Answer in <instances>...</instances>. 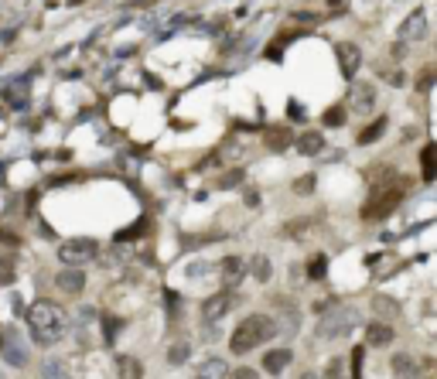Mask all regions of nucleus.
I'll list each match as a JSON object with an SVG mask.
<instances>
[{
	"mask_svg": "<svg viewBox=\"0 0 437 379\" xmlns=\"http://www.w3.org/2000/svg\"><path fill=\"white\" fill-rule=\"evenodd\" d=\"M359 321H362L359 307H328V314L321 311L318 335H321V338H342V335H349Z\"/></svg>",
	"mask_w": 437,
	"mask_h": 379,
	"instance_id": "nucleus-3",
	"label": "nucleus"
},
{
	"mask_svg": "<svg viewBox=\"0 0 437 379\" xmlns=\"http://www.w3.org/2000/svg\"><path fill=\"white\" fill-rule=\"evenodd\" d=\"M233 290H226V294H215V297H209L205 304H202V318H205V325H215V321H222L229 311H233Z\"/></svg>",
	"mask_w": 437,
	"mask_h": 379,
	"instance_id": "nucleus-5",
	"label": "nucleus"
},
{
	"mask_svg": "<svg viewBox=\"0 0 437 379\" xmlns=\"http://www.w3.org/2000/svg\"><path fill=\"white\" fill-rule=\"evenodd\" d=\"M253 274H257V281H270V260L266 257H253Z\"/></svg>",
	"mask_w": 437,
	"mask_h": 379,
	"instance_id": "nucleus-18",
	"label": "nucleus"
},
{
	"mask_svg": "<svg viewBox=\"0 0 437 379\" xmlns=\"http://www.w3.org/2000/svg\"><path fill=\"white\" fill-rule=\"evenodd\" d=\"M3 349H7V362H10V366H24V362H28L24 349H21L14 338H7V335H3Z\"/></svg>",
	"mask_w": 437,
	"mask_h": 379,
	"instance_id": "nucleus-14",
	"label": "nucleus"
},
{
	"mask_svg": "<svg viewBox=\"0 0 437 379\" xmlns=\"http://www.w3.org/2000/svg\"><path fill=\"white\" fill-rule=\"evenodd\" d=\"M372 307H376V314H386V318H390V314H396L393 301H386V297H376V301H372Z\"/></svg>",
	"mask_w": 437,
	"mask_h": 379,
	"instance_id": "nucleus-21",
	"label": "nucleus"
},
{
	"mask_svg": "<svg viewBox=\"0 0 437 379\" xmlns=\"http://www.w3.org/2000/svg\"><path fill=\"white\" fill-rule=\"evenodd\" d=\"M195 376L198 379H226L229 376V362L219 359V356H209V359H202V362L195 366Z\"/></svg>",
	"mask_w": 437,
	"mask_h": 379,
	"instance_id": "nucleus-7",
	"label": "nucleus"
},
{
	"mask_svg": "<svg viewBox=\"0 0 437 379\" xmlns=\"http://www.w3.org/2000/svg\"><path fill=\"white\" fill-rule=\"evenodd\" d=\"M365 342H369L372 349H383V345H390V342H393V328H390V325H383V321H372V325H369V332H365Z\"/></svg>",
	"mask_w": 437,
	"mask_h": 379,
	"instance_id": "nucleus-10",
	"label": "nucleus"
},
{
	"mask_svg": "<svg viewBox=\"0 0 437 379\" xmlns=\"http://www.w3.org/2000/svg\"><path fill=\"white\" fill-rule=\"evenodd\" d=\"M55 287H58L62 294H83V290H86V274H83V267H65V270H58V274H55Z\"/></svg>",
	"mask_w": 437,
	"mask_h": 379,
	"instance_id": "nucleus-6",
	"label": "nucleus"
},
{
	"mask_svg": "<svg viewBox=\"0 0 437 379\" xmlns=\"http://www.w3.org/2000/svg\"><path fill=\"white\" fill-rule=\"evenodd\" d=\"M290 349H270L266 356H263V373H270V376H280L287 366H290Z\"/></svg>",
	"mask_w": 437,
	"mask_h": 379,
	"instance_id": "nucleus-8",
	"label": "nucleus"
},
{
	"mask_svg": "<svg viewBox=\"0 0 437 379\" xmlns=\"http://www.w3.org/2000/svg\"><path fill=\"white\" fill-rule=\"evenodd\" d=\"M226 379H260V373H257V369H250V366H243V369H233Z\"/></svg>",
	"mask_w": 437,
	"mask_h": 379,
	"instance_id": "nucleus-23",
	"label": "nucleus"
},
{
	"mask_svg": "<svg viewBox=\"0 0 437 379\" xmlns=\"http://www.w3.org/2000/svg\"><path fill=\"white\" fill-rule=\"evenodd\" d=\"M301 151H304V154L321 151V137H318V133H304V137H301Z\"/></svg>",
	"mask_w": 437,
	"mask_h": 379,
	"instance_id": "nucleus-17",
	"label": "nucleus"
},
{
	"mask_svg": "<svg viewBox=\"0 0 437 379\" xmlns=\"http://www.w3.org/2000/svg\"><path fill=\"white\" fill-rule=\"evenodd\" d=\"M277 332H280V328H277V321H273L270 314H246V318L236 325V332H233V338H229V349H233V356H246V352L266 345Z\"/></svg>",
	"mask_w": 437,
	"mask_h": 379,
	"instance_id": "nucleus-2",
	"label": "nucleus"
},
{
	"mask_svg": "<svg viewBox=\"0 0 437 379\" xmlns=\"http://www.w3.org/2000/svg\"><path fill=\"white\" fill-rule=\"evenodd\" d=\"M352 65H359V52L345 45V48H342V69H345L349 76H352Z\"/></svg>",
	"mask_w": 437,
	"mask_h": 379,
	"instance_id": "nucleus-19",
	"label": "nucleus"
},
{
	"mask_svg": "<svg viewBox=\"0 0 437 379\" xmlns=\"http://www.w3.org/2000/svg\"><path fill=\"white\" fill-rule=\"evenodd\" d=\"M209 270H212L209 263H191V267H188V277L195 274V281H202V274H209Z\"/></svg>",
	"mask_w": 437,
	"mask_h": 379,
	"instance_id": "nucleus-26",
	"label": "nucleus"
},
{
	"mask_svg": "<svg viewBox=\"0 0 437 379\" xmlns=\"http://www.w3.org/2000/svg\"><path fill=\"white\" fill-rule=\"evenodd\" d=\"M188 356H191V345H188V342H178V345H171V352H168V362H171V366H181Z\"/></svg>",
	"mask_w": 437,
	"mask_h": 379,
	"instance_id": "nucleus-16",
	"label": "nucleus"
},
{
	"mask_svg": "<svg viewBox=\"0 0 437 379\" xmlns=\"http://www.w3.org/2000/svg\"><path fill=\"white\" fill-rule=\"evenodd\" d=\"M41 379H72L69 376V366H65V359H45L41 362Z\"/></svg>",
	"mask_w": 437,
	"mask_h": 379,
	"instance_id": "nucleus-12",
	"label": "nucleus"
},
{
	"mask_svg": "<svg viewBox=\"0 0 437 379\" xmlns=\"http://www.w3.org/2000/svg\"><path fill=\"white\" fill-rule=\"evenodd\" d=\"M383 127H386V120H379V123H376V127H369V130H365V133H362V140H359V144H372V137H376V133H379V130H383Z\"/></svg>",
	"mask_w": 437,
	"mask_h": 379,
	"instance_id": "nucleus-24",
	"label": "nucleus"
},
{
	"mask_svg": "<svg viewBox=\"0 0 437 379\" xmlns=\"http://www.w3.org/2000/svg\"><path fill=\"white\" fill-rule=\"evenodd\" d=\"M28 328H31V338H34L38 345H55L58 338H65L69 318H65V311H62L55 301L41 297V301H34V304L28 307Z\"/></svg>",
	"mask_w": 437,
	"mask_h": 379,
	"instance_id": "nucleus-1",
	"label": "nucleus"
},
{
	"mask_svg": "<svg viewBox=\"0 0 437 379\" xmlns=\"http://www.w3.org/2000/svg\"><path fill=\"white\" fill-rule=\"evenodd\" d=\"M219 274H222L226 287H236V284H239V277L246 274V263H243L239 257H226V260L219 263Z\"/></svg>",
	"mask_w": 437,
	"mask_h": 379,
	"instance_id": "nucleus-9",
	"label": "nucleus"
},
{
	"mask_svg": "<svg viewBox=\"0 0 437 379\" xmlns=\"http://www.w3.org/2000/svg\"><path fill=\"white\" fill-rule=\"evenodd\" d=\"M349 359H352V376L359 379V373H362V349H355Z\"/></svg>",
	"mask_w": 437,
	"mask_h": 379,
	"instance_id": "nucleus-25",
	"label": "nucleus"
},
{
	"mask_svg": "<svg viewBox=\"0 0 437 379\" xmlns=\"http://www.w3.org/2000/svg\"><path fill=\"white\" fill-rule=\"evenodd\" d=\"M301 379H321L318 373H301Z\"/></svg>",
	"mask_w": 437,
	"mask_h": 379,
	"instance_id": "nucleus-27",
	"label": "nucleus"
},
{
	"mask_svg": "<svg viewBox=\"0 0 437 379\" xmlns=\"http://www.w3.org/2000/svg\"><path fill=\"white\" fill-rule=\"evenodd\" d=\"M424 178H427V182H434V147H427V151H424Z\"/></svg>",
	"mask_w": 437,
	"mask_h": 379,
	"instance_id": "nucleus-20",
	"label": "nucleus"
},
{
	"mask_svg": "<svg viewBox=\"0 0 437 379\" xmlns=\"http://www.w3.org/2000/svg\"><path fill=\"white\" fill-rule=\"evenodd\" d=\"M116 369H120V379H144V366L134 356H120L116 359Z\"/></svg>",
	"mask_w": 437,
	"mask_h": 379,
	"instance_id": "nucleus-11",
	"label": "nucleus"
},
{
	"mask_svg": "<svg viewBox=\"0 0 437 379\" xmlns=\"http://www.w3.org/2000/svg\"><path fill=\"white\" fill-rule=\"evenodd\" d=\"M325 263H328V257L318 253V257L308 263V281H321V277H325Z\"/></svg>",
	"mask_w": 437,
	"mask_h": 379,
	"instance_id": "nucleus-15",
	"label": "nucleus"
},
{
	"mask_svg": "<svg viewBox=\"0 0 437 379\" xmlns=\"http://www.w3.org/2000/svg\"><path fill=\"white\" fill-rule=\"evenodd\" d=\"M0 349H3V332H0Z\"/></svg>",
	"mask_w": 437,
	"mask_h": 379,
	"instance_id": "nucleus-28",
	"label": "nucleus"
},
{
	"mask_svg": "<svg viewBox=\"0 0 437 379\" xmlns=\"http://www.w3.org/2000/svg\"><path fill=\"white\" fill-rule=\"evenodd\" d=\"M96 253H99V246H96V239H69V243H62V250H58V260L65 263V267H86L96 260Z\"/></svg>",
	"mask_w": 437,
	"mask_h": 379,
	"instance_id": "nucleus-4",
	"label": "nucleus"
},
{
	"mask_svg": "<svg viewBox=\"0 0 437 379\" xmlns=\"http://www.w3.org/2000/svg\"><path fill=\"white\" fill-rule=\"evenodd\" d=\"M393 373H396V379H414L417 366H414L410 356H393Z\"/></svg>",
	"mask_w": 437,
	"mask_h": 379,
	"instance_id": "nucleus-13",
	"label": "nucleus"
},
{
	"mask_svg": "<svg viewBox=\"0 0 437 379\" xmlns=\"http://www.w3.org/2000/svg\"><path fill=\"white\" fill-rule=\"evenodd\" d=\"M0 284H3V287L14 284V263H10V260H3V263H0Z\"/></svg>",
	"mask_w": 437,
	"mask_h": 379,
	"instance_id": "nucleus-22",
	"label": "nucleus"
}]
</instances>
